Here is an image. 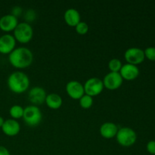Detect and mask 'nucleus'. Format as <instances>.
I'll return each instance as SVG.
<instances>
[{
  "label": "nucleus",
  "instance_id": "obj_1",
  "mask_svg": "<svg viewBox=\"0 0 155 155\" xmlns=\"http://www.w3.org/2000/svg\"><path fill=\"white\" fill-rule=\"evenodd\" d=\"M8 60L11 64L15 68L24 69L30 66L33 60V54L29 48L19 47L15 48L9 54Z\"/></svg>",
  "mask_w": 155,
  "mask_h": 155
},
{
  "label": "nucleus",
  "instance_id": "obj_4",
  "mask_svg": "<svg viewBox=\"0 0 155 155\" xmlns=\"http://www.w3.org/2000/svg\"><path fill=\"white\" fill-rule=\"evenodd\" d=\"M23 118L26 124L30 127H36L42 119V112L36 105H29L24 109Z\"/></svg>",
  "mask_w": 155,
  "mask_h": 155
},
{
  "label": "nucleus",
  "instance_id": "obj_18",
  "mask_svg": "<svg viewBox=\"0 0 155 155\" xmlns=\"http://www.w3.org/2000/svg\"><path fill=\"white\" fill-rule=\"evenodd\" d=\"M24 108H23L21 105L15 104V105H13L10 108L9 114H10L11 117L14 120L20 119V118L23 117V115H24Z\"/></svg>",
  "mask_w": 155,
  "mask_h": 155
},
{
  "label": "nucleus",
  "instance_id": "obj_27",
  "mask_svg": "<svg viewBox=\"0 0 155 155\" xmlns=\"http://www.w3.org/2000/svg\"><path fill=\"white\" fill-rule=\"evenodd\" d=\"M4 122H5V120H4V119H3V117H2L0 116V128H2V127L3 124H4Z\"/></svg>",
  "mask_w": 155,
  "mask_h": 155
},
{
  "label": "nucleus",
  "instance_id": "obj_23",
  "mask_svg": "<svg viewBox=\"0 0 155 155\" xmlns=\"http://www.w3.org/2000/svg\"><path fill=\"white\" fill-rule=\"evenodd\" d=\"M24 18H25L26 21H27V23L29 24V22H32V21H33L36 19V12L33 11V9H29V10L26 12Z\"/></svg>",
  "mask_w": 155,
  "mask_h": 155
},
{
  "label": "nucleus",
  "instance_id": "obj_10",
  "mask_svg": "<svg viewBox=\"0 0 155 155\" xmlns=\"http://www.w3.org/2000/svg\"><path fill=\"white\" fill-rule=\"evenodd\" d=\"M46 92L45 89L39 86L32 88L28 94V99L33 105H39L42 104L45 101L46 98Z\"/></svg>",
  "mask_w": 155,
  "mask_h": 155
},
{
  "label": "nucleus",
  "instance_id": "obj_15",
  "mask_svg": "<svg viewBox=\"0 0 155 155\" xmlns=\"http://www.w3.org/2000/svg\"><path fill=\"white\" fill-rule=\"evenodd\" d=\"M117 132V126L111 122L104 123L100 127V134H101V136L107 139L115 137Z\"/></svg>",
  "mask_w": 155,
  "mask_h": 155
},
{
  "label": "nucleus",
  "instance_id": "obj_20",
  "mask_svg": "<svg viewBox=\"0 0 155 155\" xmlns=\"http://www.w3.org/2000/svg\"><path fill=\"white\" fill-rule=\"evenodd\" d=\"M108 68L110 72H120L122 68V63L117 58H113L109 61Z\"/></svg>",
  "mask_w": 155,
  "mask_h": 155
},
{
  "label": "nucleus",
  "instance_id": "obj_17",
  "mask_svg": "<svg viewBox=\"0 0 155 155\" xmlns=\"http://www.w3.org/2000/svg\"><path fill=\"white\" fill-rule=\"evenodd\" d=\"M45 102L46 103L47 106L49 108L56 110V109H58L59 107H61V106L62 105L63 100H62L61 97L58 94L51 93L47 95Z\"/></svg>",
  "mask_w": 155,
  "mask_h": 155
},
{
  "label": "nucleus",
  "instance_id": "obj_2",
  "mask_svg": "<svg viewBox=\"0 0 155 155\" xmlns=\"http://www.w3.org/2000/svg\"><path fill=\"white\" fill-rule=\"evenodd\" d=\"M30 86V79L21 71L13 72L8 78V86L12 92L21 94L26 92Z\"/></svg>",
  "mask_w": 155,
  "mask_h": 155
},
{
  "label": "nucleus",
  "instance_id": "obj_25",
  "mask_svg": "<svg viewBox=\"0 0 155 155\" xmlns=\"http://www.w3.org/2000/svg\"><path fill=\"white\" fill-rule=\"evenodd\" d=\"M21 13H22V9H21V8L16 6V7H15L12 9V13L11 15H14V16L18 18V17H19L21 15Z\"/></svg>",
  "mask_w": 155,
  "mask_h": 155
},
{
  "label": "nucleus",
  "instance_id": "obj_8",
  "mask_svg": "<svg viewBox=\"0 0 155 155\" xmlns=\"http://www.w3.org/2000/svg\"><path fill=\"white\" fill-rule=\"evenodd\" d=\"M123 80H124L119 72H110L105 75L102 82L104 87L109 90H115L120 87Z\"/></svg>",
  "mask_w": 155,
  "mask_h": 155
},
{
  "label": "nucleus",
  "instance_id": "obj_26",
  "mask_svg": "<svg viewBox=\"0 0 155 155\" xmlns=\"http://www.w3.org/2000/svg\"><path fill=\"white\" fill-rule=\"evenodd\" d=\"M0 155H11V154L5 147L0 145Z\"/></svg>",
  "mask_w": 155,
  "mask_h": 155
},
{
  "label": "nucleus",
  "instance_id": "obj_9",
  "mask_svg": "<svg viewBox=\"0 0 155 155\" xmlns=\"http://www.w3.org/2000/svg\"><path fill=\"white\" fill-rule=\"evenodd\" d=\"M66 91L68 95L75 100H80L85 95L83 85L76 80L68 82L66 85Z\"/></svg>",
  "mask_w": 155,
  "mask_h": 155
},
{
  "label": "nucleus",
  "instance_id": "obj_7",
  "mask_svg": "<svg viewBox=\"0 0 155 155\" xmlns=\"http://www.w3.org/2000/svg\"><path fill=\"white\" fill-rule=\"evenodd\" d=\"M124 57L127 63L133 65L142 63L145 58L143 50L136 47L128 48L124 54Z\"/></svg>",
  "mask_w": 155,
  "mask_h": 155
},
{
  "label": "nucleus",
  "instance_id": "obj_13",
  "mask_svg": "<svg viewBox=\"0 0 155 155\" xmlns=\"http://www.w3.org/2000/svg\"><path fill=\"white\" fill-rule=\"evenodd\" d=\"M18 24V20L12 15H6L0 18V29L4 32L15 30Z\"/></svg>",
  "mask_w": 155,
  "mask_h": 155
},
{
  "label": "nucleus",
  "instance_id": "obj_6",
  "mask_svg": "<svg viewBox=\"0 0 155 155\" xmlns=\"http://www.w3.org/2000/svg\"><path fill=\"white\" fill-rule=\"evenodd\" d=\"M83 87L86 95L93 97L101 93L104 89V84L101 79L98 77H92L86 80Z\"/></svg>",
  "mask_w": 155,
  "mask_h": 155
},
{
  "label": "nucleus",
  "instance_id": "obj_5",
  "mask_svg": "<svg viewBox=\"0 0 155 155\" xmlns=\"http://www.w3.org/2000/svg\"><path fill=\"white\" fill-rule=\"evenodd\" d=\"M116 138L117 142L121 146L130 147L136 143L137 135L133 129L130 127H122L118 130Z\"/></svg>",
  "mask_w": 155,
  "mask_h": 155
},
{
  "label": "nucleus",
  "instance_id": "obj_16",
  "mask_svg": "<svg viewBox=\"0 0 155 155\" xmlns=\"http://www.w3.org/2000/svg\"><path fill=\"white\" fill-rule=\"evenodd\" d=\"M64 21L70 27H75L80 22V15L77 10L74 8H69L64 13Z\"/></svg>",
  "mask_w": 155,
  "mask_h": 155
},
{
  "label": "nucleus",
  "instance_id": "obj_24",
  "mask_svg": "<svg viewBox=\"0 0 155 155\" xmlns=\"http://www.w3.org/2000/svg\"><path fill=\"white\" fill-rule=\"evenodd\" d=\"M147 151L151 154L155 155V141H150L147 144Z\"/></svg>",
  "mask_w": 155,
  "mask_h": 155
},
{
  "label": "nucleus",
  "instance_id": "obj_12",
  "mask_svg": "<svg viewBox=\"0 0 155 155\" xmlns=\"http://www.w3.org/2000/svg\"><path fill=\"white\" fill-rule=\"evenodd\" d=\"M120 74L122 77L123 80H134L139 75V69L136 65L130 64H126L122 65L120 71Z\"/></svg>",
  "mask_w": 155,
  "mask_h": 155
},
{
  "label": "nucleus",
  "instance_id": "obj_14",
  "mask_svg": "<svg viewBox=\"0 0 155 155\" xmlns=\"http://www.w3.org/2000/svg\"><path fill=\"white\" fill-rule=\"evenodd\" d=\"M2 130L6 136H15L19 133L20 130H21V126H20L19 123L15 120L8 119L5 120Z\"/></svg>",
  "mask_w": 155,
  "mask_h": 155
},
{
  "label": "nucleus",
  "instance_id": "obj_3",
  "mask_svg": "<svg viewBox=\"0 0 155 155\" xmlns=\"http://www.w3.org/2000/svg\"><path fill=\"white\" fill-rule=\"evenodd\" d=\"M33 30L30 24L27 22L20 23L14 30V37L21 43H27L32 39Z\"/></svg>",
  "mask_w": 155,
  "mask_h": 155
},
{
  "label": "nucleus",
  "instance_id": "obj_19",
  "mask_svg": "<svg viewBox=\"0 0 155 155\" xmlns=\"http://www.w3.org/2000/svg\"><path fill=\"white\" fill-rule=\"evenodd\" d=\"M93 104V98L92 97L85 94L83 97L80 99V104L82 108L89 109L92 107Z\"/></svg>",
  "mask_w": 155,
  "mask_h": 155
},
{
  "label": "nucleus",
  "instance_id": "obj_11",
  "mask_svg": "<svg viewBox=\"0 0 155 155\" xmlns=\"http://www.w3.org/2000/svg\"><path fill=\"white\" fill-rule=\"evenodd\" d=\"M16 39L11 34H5L0 36V53L10 54L15 48Z\"/></svg>",
  "mask_w": 155,
  "mask_h": 155
},
{
  "label": "nucleus",
  "instance_id": "obj_21",
  "mask_svg": "<svg viewBox=\"0 0 155 155\" xmlns=\"http://www.w3.org/2000/svg\"><path fill=\"white\" fill-rule=\"evenodd\" d=\"M76 31L77 33L80 35H84L89 31V25L86 22L80 21L78 24L75 27Z\"/></svg>",
  "mask_w": 155,
  "mask_h": 155
},
{
  "label": "nucleus",
  "instance_id": "obj_22",
  "mask_svg": "<svg viewBox=\"0 0 155 155\" xmlns=\"http://www.w3.org/2000/svg\"><path fill=\"white\" fill-rule=\"evenodd\" d=\"M144 53L148 60L155 61V47H148L144 51Z\"/></svg>",
  "mask_w": 155,
  "mask_h": 155
}]
</instances>
